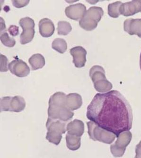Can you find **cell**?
Segmentation results:
<instances>
[{"label":"cell","instance_id":"obj_1","mask_svg":"<svg viewBox=\"0 0 141 158\" xmlns=\"http://www.w3.org/2000/svg\"><path fill=\"white\" fill-rule=\"evenodd\" d=\"M87 117L102 128L115 134L128 131L133 124L130 104L118 90L97 93L87 107Z\"/></svg>","mask_w":141,"mask_h":158},{"label":"cell","instance_id":"obj_2","mask_svg":"<svg viewBox=\"0 0 141 158\" xmlns=\"http://www.w3.org/2000/svg\"><path fill=\"white\" fill-rule=\"evenodd\" d=\"M66 96L64 92H57L50 97L48 110V118L64 122L72 119L74 113L66 106Z\"/></svg>","mask_w":141,"mask_h":158},{"label":"cell","instance_id":"obj_3","mask_svg":"<svg viewBox=\"0 0 141 158\" xmlns=\"http://www.w3.org/2000/svg\"><path fill=\"white\" fill-rule=\"evenodd\" d=\"M65 122L48 118L46 123L48 133L46 138L50 143L59 145L62 140V135L67 131Z\"/></svg>","mask_w":141,"mask_h":158},{"label":"cell","instance_id":"obj_4","mask_svg":"<svg viewBox=\"0 0 141 158\" xmlns=\"http://www.w3.org/2000/svg\"><path fill=\"white\" fill-rule=\"evenodd\" d=\"M103 15L102 8L91 7L86 11L83 17L80 20L79 25L83 30L91 31L94 30Z\"/></svg>","mask_w":141,"mask_h":158},{"label":"cell","instance_id":"obj_5","mask_svg":"<svg viewBox=\"0 0 141 158\" xmlns=\"http://www.w3.org/2000/svg\"><path fill=\"white\" fill-rule=\"evenodd\" d=\"M89 138L107 144H111L115 140V134L100 127L92 121L87 123Z\"/></svg>","mask_w":141,"mask_h":158},{"label":"cell","instance_id":"obj_6","mask_svg":"<svg viewBox=\"0 0 141 158\" xmlns=\"http://www.w3.org/2000/svg\"><path fill=\"white\" fill-rule=\"evenodd\" d=\"M104 70L98 65L93 66L89 71V76L94 83V86L97 91L105 92L112 88L110 82L106 78Z\"/></svg>","mask_w":141,"mask_h":158},{"label":"cell","instance_id":"obj_7","mask_svg":"<svg viewBox=\"0 0 141 158\" xmlns=\"http://www.w3.org/2000/svg\"><path fill=\"white\" fill-rule=\"evenodd\" d=\"M25 107V100L22 97L7 96L1 98V112L2 111L20 112L24 110Z\"/></svg>","mask_w":141,"mask_h":158},{"label":"cell","instance_id":"obj_8","mask_svg":"<svg viewBox=\"0 0 141 158\" xmlns=\"http://www.w3.org/2000/svg\"><path fill=\"white\" fill-rule=\"evenodd\" d=\"M19 24L23 29V32L20 35V42L22 45H25L31 42L34 37V20L29 17H26L20 19Z\"/></svg>","mask_w":141,"mask_h":158},{"label":"cell","instance_id":"obj_9","mask_svg":"<svg viewBox=\"0 0 141 158\" xmlns=\"http://www.w3.org/2000/svg\"><path fill=\"white\" fill-rule=\"evenodd\" d=\"M132 136V134L129 131L120 134L116 143L110 146L111 152L113 156L115 157L123 156L126 147L131 142Z\"/></svg>","mask_w":141,"mask_h":158},{"label":"cell","instance_id":"obj_10","mask_svg":"<svg viewBox=\"0 0 141 158\" xmlns=\"http://www.w3.org/2000/svg\"><path fill=\"white\" fill-rule=\"evenodd\" d=\"M10 73L19 77H25L30 73V68L27 64L20 59L14 60L9 64Z\"/></svg>","mask_w":141,"mask_h":158},{"label":"cell","instance_id":"obj_11","mask_svg":"<svg viewBox=\"0 0 141 158\" xmlns=\"http://www.w3.org/2000/svg\"><path fill=\"white\" fill-rule=\"evenodd\" d=\"M70 54L73 57V62L76 68L84 67L86 62L87 51L83 47L77 46L70 50Z\"/></svg>","mask_w":141,"mask_h":158},{"label":"cell","instance_id":"obj_12","mask_svg":"<svg viewBox=\"0 0 141 158\" xmlns=\"http://www.w3.org/2000/svg\"><path fill=\"white\" fill-rule=\"evenodd\" d=\"M86 11V8L84 4L79 3L68 6L65 10L66 16L73 20L81 19Z\"/></svg>","mask_w":141,"mask_h":158},{"label":"cell","instance_id":"obj_13","mask_svg":"<svg viewBox=\"0 0 141 158\" xmlns=\"http://www.w3.org/2000/svg\"><path fill=\"white\" fill-rule=\"evenodd\" d=\"M39 31L42 37L49 38L53 35L55 31V25L52 20L48 18L41 19L39 24Z\"/></svg>","mask_w":141,"mask_h":158},{"label":"cell","instance_id":"obj_14","mask_svg":"<svg viewBox=\"0 0 141 158\" xmlns=\"http://www.w3.org/2000/svg\"><path fill=\"white\" fill-rule=\"evenodd\" d=\"M67 134L81 137L84 132V124L80 120L75 119L67 124Z\"/></svg>","mask_w":141,"mask_h":158},{"label":"cell","instance_id":"obj_15","mask_svg":"<svg viewBox=\"0 0 141 158\" xmlns=\"http://www.w3.org/2000/svg\"><path fill=\"white\" fill-rule=\"evenodd\" d=\"M66 105L71 110H78L82 105L81 96L78 93H70L66 96Z\"/></svg>","mask_w":141,"mask_h":158},{"label":"cell","instance_id":"obj_16","mask_svg":"<svg viewBox=\"0 0 141 158\" xmlns=\"http://www.w3.org/2000/svg\"><path fill=\"white\" fill-rule=\"evenodd\" d=\"M29 62L33 71L41 69L45 65V58L40 54H34L30 57Z\"/></svg>","mask_w":141,"mask_h":158},{"label":"cell","instance_id":"obj_17","mask_svg":"<svg viewBox=\"0 0 141 158\" xmlns=\"http://www.w3.org/2000/svg\"><path fill=\"white\" fill-rule=\"evenodd\" d=\"M66 146L70 150L75 151L81 145V138L80 136L67 134L66 135Z\"/></svg>","mask_w":141,"mask_h":158},{"label":"cell","instance_id":"obj_18","mask_svg":"<svg viewBox=\"0 0 141 158\" xmlns=\"http://www.w3.org/2000/svg\"><path fill=\"white\" fill-rule=\"evenodd\" d=\"M52 48L58 53L64 54L67 50V43L64 39L57 38L52 42Z\"/></svg>","mask_w":141,"mask_h":158},{"label":"cell","instance_id":"obj_19","mask_svg":"<svg viewBox=\"0 0 141 158\" xmlns=\"http://www.w3.org/2000/svg\"><path fill=\"white\" fill-rule=\"evenodd\" d=\"M72 30V27L71 25L67 21H60L58 22L57 32L59 35H67Z\"/></svg>","mask_w":141,"mask_h":158},{"label":"cell","instance_id":"obj_20","mask_svg":"<svg viewBox=\"0 0 141 158\" xmlns=\"http://www.w3.org/2000/svg\"><path fill=\"white\" fill-rule=\"evenodd\" d=\"M0 40L3 45L9 48H12L16 44L15 40L10 37L6 31L1 32Z\"/></svg>","mask_w":141,"mask_h":158},{"label":"cell","instance_id":"obj_21","mask_svg":"<svg viewBox=\"0 0 141 158\" xmlns=\"http://www.w3.org/2000/svg\"><path fill=\"white\" fill-rule=\"evenodd\" d=\"M1 59V72H6L8 71L9 62L6 56L1 54L0 55Z\"/></svg>","mask_w":141,"mask_h":158},{"label":"cell","instance_id":"obj_22","mask_svg":"<svg viewBox=\"0 0 141 158\" xmlns=\"http://www.w3.org/2000/svg\"><path fill=\"white\" fill-rule=\"evenodd\" d=\"M30 1H12L13 6L17 8H21L27 5Z\"/></svg>","mask_w":141,"mask_h":158},{"label":"cell","instance_id":"obj_23","mask_svg":"<svg viewBox=\"0 0 141 158\" xmlns=\"http://www.w3.org/2000/svg\"><path fill=\"white\" fill-rule=\"evenodd\" d=\"M8 31L10 35L15 37L19 34V27L15 25H11L8 28Z\"/></svg>","mask_w":141,"mask_h":158},{"label":"cell","instance_id":"obj_24","mask_svg":"<svg viewBox=\"0 0 141 158\" xmlns=\"http://www.w3.org/2000/svg\"><path fill=\"white\" fill-rule=\"evenodd\" d=\"M135 152H136L135 158H141V141L139 144L136 145Z\"/></svg>","mask_w":141,"mask_h":158},{"label":"cell","instance_id":"obj_25","mask_svg":"<svg viewBox=\"0 0 141 158\" xmlns=\"http://www.w3.org/2000/svg\"><path fill=\"white\" fill-rule=\"evenodd\" d=\"M6 31V26L4 21L2 18L1 17V32Z\"/></svg>","mask_w":141,"mask_h":158},{"label":"cell","instance_id":"obj_26","mask_svg":"<svg viewBox=\"0 0 141 158\" xmlns=\"http://www.w3.org/2000/svg\"><path fill=\"white\" fill-rule=\"evenodd\" d=\"M140 69L141 70V54H140Z\"/></svg>","mask_w":141,"mask_h":158}]
</instances>
